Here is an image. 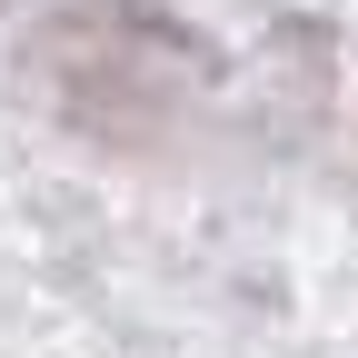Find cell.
Wrapping results in <instances>:
<instances>
[{
	"label": "cell",
	"mask_w": 358,
	"mask_h": 358,
	"mask_svg": "<svg viewBox=\"0 0 358 358\" xmlns=\"http://www.w3.org/2000/svg\"><path fill=\"white\" fill-rule=\"evenodd\" d=\"M20 80L40 90V110L80 140H100L120 159L169 150L209 100V50L150 0H60L40 40L20 50Z\"/></svg>",
	"instance_id": "obj_1"
}]
</instances>
